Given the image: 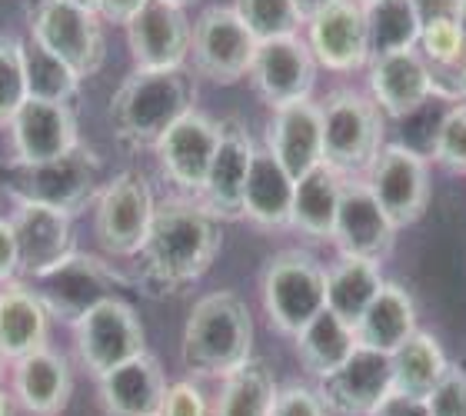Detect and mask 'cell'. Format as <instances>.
Here are the masks:
<instances>
[{
    "instance_id": "obj_44",
    "label": "cell",
    "mask_w": 466,
    "mask_h": 416,
    "mask_svg": "<svg viewBox=\"0 0 466 416\" xmlns=\"http://www.w3.org/2000/svg\"><path fill=\"white\" fill-rule=\"evenodd\" d=\"M20 280V250L10 217H0V287Z\"/></svg>"
},
{
    "instance_id": "obj_5",
    "label": "cell",
    "mask_w": 466,
    "mask_h": 416,
    "mask_svg": "<svg viewBox=\"0 0 466 416\" xmlns=\"http://www.w3.org/2000/svg\"><path fill=\"white\" fill-rule=\"evenodd\" d=\"M323 164L343 177L370 170L383 144V110L357 90H333L320 107Z\"/></svg>"
},
{
    "instance_id": "obj_25",
    "label": "cell",
    "mask_w": 466,
    "mask_h": 416,
    "mask_svg": "<svg viewBox=\"0 0 466 416\" xmlns=\"http://www.w3.org/2000/svg\"><path fill=\"white\" fill-rule=\"evenodd\" d=\"M14 390L27 416H60L74 390V373L64 353L37 350L14 363Z\"/></svg>"
},
{
    "instance_id": "obj_45",
    "label": "cell",
    "mask_w": 466,
    "mask_h": 416,
    "mask_svg": "<svg viewBox=\"0 0 466 416\" xmlns=\"http://www.w3.org/2000/svg\"><path fill=\"white\" fill-rule=\"evenodd\" d=\"M460 4L463 0H410V7L420 20V30L437 27V24H457Z\"/></svg>"
},
{
    "instance_id": "obj_13",
    "label": "cell",
    "mask_w": 466,
    "mask_h": 416,
    "mask_svg": "<svg viewBox=\"0 0 466 416\" xmlns=\"http://www.w3.org/2000/svg\"><path fill=\"white\" fill-rule=\"evenodd\" d=\"M370 194L387 210V217L400 227L417 223L430 200V170L427 160L403 144L380 147L377 160L367 170Z\"/></svg>"
},
{
    "instance_id": "obj_15",
    "label": "cell",
    "mask_w": 466,
    "mask_h": 416,
    "mask_svg": "<svg viewBox=\"0 0 466 416\" xmlns=\"http://www.w3.org/2000/svg\"><path fill=\"white\" fill-rule=\"evenodd\" d=\"M323 403L330 413L340 416H373L380 403L393 393V367H390V353L380 350L357 347L347 357V363L320 377Z\"/></svg>"
},
{
    "instance_id": "obj_42",
    "label": "cell",
    "mask_w": 466,
    "mask_h": 416,
    "mask_svg": "<svg viewBox=\"0 0 466 416\" xmlns=\"http://www.w3.org/2000/svg\"><path fill=\"white\" fill-rule=\"evenodd\" d=\"M270 416H330V407L323 403V397L317 390L283 387V390H277Z\"/></svg>"
},
{
    "instance_id": "obj_9",
    "label": "cell",
    "mask_w": 466,
    "mask_h": 416,
    "mask_svg": "<svg viewBox=\"0 0 466 416\" xmlns=\"http://www.w3.org/2000/svg\"><path fill=\"white\" fill-rule=\"evenodd\" d=\"M154 213L157 200L147 177L137 170L116 174L100 190L97 210H94V230H97L100 250L110 257H137L147 233H150Z\"/></svg>"
},
{
    "instance_id": "obj_19",
    "label": "cell",
    "mask_w": 466,
    "mask_h": 416,
    "mask_svg": "<svg viewBox=\"0 0 466 416\" xmlns=\"http://www.w3.org/2000/svg\"><path fill=\"white\" fill-rule=\"evenodd\" d=\"M74 217L50 207L17 204L10 213L20 250V280H34L40 273L54 270L60 260H67L74 247Z\"/></svg>"
},
{
    "instance_id": "obj_49",
    "label": "cell",
    "mask_w": 466,
    "mask_h": 416,
    "mask_svg": "<svg viewBox=\"0 0 466 416\" xmlns=\"http://www.w3.org/2000/svg\"><path fill=\"white\" fill-rule=\"evenodd\" d=\"M0 416H14V407H10V400L4 390H0Z\"/></svg>"
},
{
    "instance_id": "obj_8",
    "label": "cell",
    "mask_w": 466,
    "mask_h": 416,
    "mask_svg": "<svg viewBox=\"0 0 466 416\" xmlns=\"http://www.w3.org/2000/svg\"><path fill=\"white\" fill-rule=\"evenodd\" d=\"M27 30L80 80L94 77L104 67L107 44L94 10H84L67 0H27Z\"/></svg>"
},
{
    "instance_id": "obj_3",
    "label": "cell",
    "mask_w": 466,
    "mask_h": 416,
    "mask_svg": "<svg viewBox=\"0 0 466 416\" xmlns=\"http://www.w3.org/2000/svg\"><path fill=\"white\" fill-rule=\"evenodd\" d=\"M0 190L14 204L50 207L67 217H77L90 204H97L104 190V160L87 144L50 160H10L0 167Z\"/></svg>"
},
{
    "instance_id": "obj_29",
    "label": "cell",
    "mask_w": 466,
    "mask_h": 416,
    "mask_svg": "<svg viewBox=\"0 0 466 416\" xmlns=\"http://www.w3.org/2000/svg\"><path fill=\"white\" fill-rule=\"evenodd\" d=\"M50 313L30 287L0 290V353L7 360H24L47 347Z\"/></svg>"
},
{
    "instance_id": "obj_41",
    "label": "cell",
    "mask_w": 466,
    "mask_h": 416,
    "mask_svg": "<svg viewBox=\"0 0 466 416\" xmlns=\"http://www.w3.org/2000/svg\"><path fill=\"white\" fill-rule=\"evenodd\" d=\"M440 120H443V114L433 107V97H430L427 104H420L413 114H407L400 120V134H403L400 144L420 157L433 154V144H437V134H440Z\"/></svg>"
},
{
    "instance_id": "obj_1",
    "label": "cell",
    "mask_w": 466,
    "mask_h": 416,
    "mask_svg": "<svg viewBox=\"0 0 466 416\" xmlns=\"http://www.w3.org/2000/svg\"><path fill=\"white\" fill-rule=\"evenodd\" d=\"M220 250V220L200 200L167 197L137 253V277L150 297H174L200 280Z\"/></svg>"
},
{
    "instance_id": "obj_31",
    "label": "cell",
    "mask_w": 466,
    "mask_h": 416,
    "mask_svg": "<svg viewBox=\"0 0 466 416\" xmlns=\"http://www.w3.org/2000/svg\"><path fill=\"white\" fill-rule=\"evenodd\" d=\"M390 367H393V393L403 397H427L430 390L437 387V380L447 373V357L437 340L417 330L407 343H400L390 353Z\"/></svg>"
},
{
    "instance_id": "obj_27",
    "label": "cell",
    "mask_w": 466,
    "mask_h": 416,
    "mask_svg": "<svg viewBox=\"0 0 466 416\" xmlns=\"http://www.w3.org/2000/svg\"><path fill=\"white\" fill-rule=\"evenodd\" d=\"M343 180L333 167L320 164L310 174H303L293 184V207H290V227L300 230L303 237L313 240H333V227H337V210H340Z\"/></svg>"
},
{
    "instance_id": "obj_38",
    "label": "cell",
    "mask_w": 466,
    "mask_h": 416,
    "mask_svg": "<svg viewBox=\"0 0 466 416\" xmlns=\"http://www.w3.org/2000/svg\"><path fill=\"white\" fill-rule=\"evenodd\" d=\"M433 157L440 167H447L453 174H466V104H453L443 114Z\"/></svg>"
},
{
    "instance_id": "obj_17",
    "label": "cell",
    "mask_w": 466,
    "mask_h": 416,
    "mask_svg": "<svg viewBox=\"0 0 466 416\" xmlns=\"http://www.w3.org/2000/svg\"><path fill=\"white\" fill-rule=\"evenodd\" d=\"M397 240V223L390 220L387 210L370 194L367 180L347 177L343 180L340 210H337V227H333V243L340 257H360V260L380 263L393 250Z\"/></svg>"
},
{
    "instance_id": "obj_35",
    "label": "cell",
    "mask_w": 466,
    "mask_h": 416,
    "mask_svg": "<svg viewBox=\"0 0 466 416\" xmlns=\"http://www.w3.org/2000/svg\"><path fill=\"white\" fill-rule=\"evenodd\" d=\"M24 47V80H27V97L34 100H54V104H70V97L80 90V77L74 70L50 54L44 44L34 37L20 40Z\"/></svg>"
},
{
    "instance_id": "obj_53",
    "label": "cell",
    "mask_w": 466,
    "mask_h": 416,
    "mask_svg": "<svg viewBox=\"0 0 466 416\" xmlns=\"http://www.w3.org/2000/svg\"><path fill=\"white\" fill-rule=\"evenodd\" d=\"M4 363H7V357H4V353H0V380H4Z\"/></svg>"
},
{
    "instance_id": "obj_16",
    "label": "cell",
    "mask_w": 466,
    "mask_h": 416,
    "mask_svg": "<svg viewBox=\"0 0 466 416\" xmlns=\"http://www.w3.org/2000/svg\"><path fill=\"white\" fill-rule=\"evenodd\" d=\"M220 134H224V124L200 114V110L180 117L154 147L167 180L180 187L184 194H200L207 174H210V164H214L217 147H220Z\"/></svg>"
},
{
    "instance_id": "obj_46",
    "label": "cell",
    "mask_w": 466,
    "mask_h": 416,
    "mask_svg": "<svg viewBox=\"0 0 466 416\" xmlns=\"http://www.w3.org/2000/svg\"><path fill=\"white\" fill-rule=\"evenodd\" d=\"M373 416H430V410H427V400L403 397V393H390Z\"/></svg>"
},
{
    "instance_id": "obj_6",
    "label": "cell",
    "mask_w": 466,
    "mask_h": 416,
    "mask_svg": "<svg viewBox=\"0 0 466 416\" xmlns=\"http://www.w3.org/2000/svg\"><path fill=\"white\" fill-rule=\"evenodd\" d=\"M24 283L37 293V300L44 303V310L50 313V320H60V323L74 327L97 303L120 297V290L127 287V277L116 273L107 260L94 257V253L74 250L54 270L40 273V277Z\"/></svg>"
},
{
    "instance_id": "obj_23",
    "label": "cell",
    "mask_w": 466,
    "mask_h": 416,
    "mask_svg": "<svg viewBox=\"0 0 466 416\" xmlns=\"http://www.w3.org/2000/svg\"><path fill=\"white\" fill-rule=\"evenodd\" d=\"M100 403L107 416H160L167 397V377L150 353L127 360L97 377Z\"/></svg>"
},
{
    "instance_id": "obj_48",
    "label": "cell",
    "mask_w": 466,
    "mask_h": 416,
    "mask_svg": "<svg viewBox=\"0 0 466 416\" xmlns=\"http://www.w3.org/2000/svg\"><path fill=\"white\" fill-rule=\"evenodd\" d=\"M297 4V10H300V17H303V24L313 17V14H320L327 4H333V0H293Z\"/></svg>"
},
{
    "instance_id": "obj_33",
    "label": "cell",
    "mask_w": 466,
    "mask_h": 416,
    "mask_svg": "<svg viewBox=\"0 0 466 416\" xmlns=\"http://www.w3.org/2000/svg\"><path fill=\"white\" fill-rule=\"evenodd\" d=\"M277 400V380L263 360H247L224 380L214 416H270Z\"/></svg>"
},
{
    "instance_id": "obj_50",
    "label": "cell",
    "mask_w": 466,
    "mask_h": 416,
    "mask_svg": "<svg viewBox=\"0 0 466 416\" xmlns=\"http://www.w3.org/2000/svg\"><path fill=\"white\" fill-rule=\"evenodd\" d=\"M457 27H460V34H463V40H466V0L460 4V14H457Z\"/></svg>"
},
{
    "instance_id": "obj_32",
    "label": "cell",
    "mask_w": 466,
    "mask_h": 416,
    "mask_svg": "<svg viewBox=\"0 0 466 416\" xmlns=\"http://www.w3.org/2000/svg\"><path fill=\"white\" fill-rule=\"evenodd\" d=\"M357 333L350 323H343L337 313L320 310L307 327L297 333V353H300L303 367L313 377H327L333 370L347 363V357L357 350Z\"/></svg>"
},
{
    "instance_id": "obj_2",
    "label": "cell",
    "mask_w": 466,
    "mask_h": 416,
    "mask_svg": "<svg viewBox=\"0 0 466 416\" xmlns=\"http://www.w3.org/2000/svg\"><path fill=\"white\" fill-rule=\"evenodd\" d=\"M197 77L187 67L134 70L110 100V124L120 144L157 147L170 127L197 110Z\"/></svg>"
},
{
    "instance_id": "obj_10",
    "label": "cell",
    "mask_w": 466,
    "mask_h": 416,
    "mask_svg": "<svg viewBox=\"0 0 466 416\" xmlns=\"http://www.w3.org/2000/svg\"><path fill=\"white\" fill-rule=\"evenodd\" d=\"M74 347H77L80 363L94 377H104L107 370L147 353L144 323L130 303L114 297V300L97 303L87 317L74 323Z\"/></svg>"
},
{
    "instance_id": "obj_14",
    "label": "cell",
    "mask_w": 466,
    "mask_h": 416,
    "mask_svg": "<svg viewBox=\"0 0 466 416\" xmlns=\"http://www.w3.org/2000/svg\"><path fill=\"white\" fill-rule=\"evenodd\" d=\"M190 20L170 0H147L127 24V47L137 70H174L190 57Z\"/></svg>"
},
{
    "instance_id": "obj_26",
    "label": "cell",
    "mask_w": 466,
    "mask_h": 416,
    "mask_svg": "<svg viewBox=\"0 0 466 416\" xmlns=\"http://www.w3.org/2000/svg\"><path fill=\"white\" fill-rule=\"evenodd\" d=\"M293 180L277 157L267 147L253 150L250 177H247V190H243V217L253 220L263 230H280L290 227V207H293Z\"/></svg>"
},
{
    "instance_id": "obj_34",
    "label": "cell",
    "mask_w": 466,
    "mask_h": 416,
    "mask_svg": "<svg viewBox=\"0 0 466 416\" xmlns=\"http://www.w3.org/2000/svg\"><path fill=\"white\" fill-rule=\"evenodd\" d=\"M363 10H367L370 57L413 50L420 44V20L410 0H377Z\"/></svg>"
},
{
    "instance_id": "obj_51",
    "label": "cell",
    "mask_w": 466,
    "mask_h": 416,
    "mask_svg": "<svg viewBox=\"0 0 466 416\" xmlns=\"http://www.w3.org/2000/svg\"><path fill=\"white\" fill-rule=\"evenodd\" d=\"M67 4H77V7L94 10V14H97V0H67Z\"/></svg>"
},
{
    "instance_id": "obj_28",
    "label": "cell",
    "mask_w": 466,
    "mask_h": 416,
    "mask_svg": "<svg viewBox=\"0 0 466 416\" xmlns=\"http://www.w3.org/2000/svg\"><path fill=\"white\" fill-rule=\"evenodd\" d=\"M357 343L380 353H393L400 343H407L417 333V307L403 287L397 283H383L380 293L373 297L363 317L357 320Z\"/></svg>"
},
{
    "instance_id": "obj_36",
    "label": "cell",
    "mask_w": 466,
    "mask_h": 416,
    "mask_svg": "<svg viewBox=\"0 0 466 416\" xmlns=\"http://www.w3.org/2000/svg\"><path fill=\"white\" fill-rule=\"evenodd\" d=\"M237 17L247 24L257 44L300 34L303 17L293 0H233Z\"/></svg>"
},
{
    "instance_id": "obj_47",
    "label": "cell",
    "mask_w": 466,
    "mask_h": 416,
    "mask_svg": "<svg viewBox=\"0 0 466 416\" xmlns=\"http://www.w3.org/2000/svg\"><path fill=\"white\" fill-rule=\"evenodd\" d=\"M144 4L147 0H97V17L110 20V24H124L127 27Z\"/></svg>"
},
{
    "instance_id": "obj_30",
    "label": "cell",
    "mask_w": 466,
    "mask_h": 416,
    "mask_svg": "<svg viewBox=\"0 0 466 416\" xmlns=\"http://www.w3.org/2000/svg\"><path fill=\"white\" fill-rule=\"evenodd\" d=\"M380 287H383L380 263L360 260V257H340L327 270V310L337 313L350 327H357V320L373 303Z\"/></svg>"
},
{
    "instance_id": "obj_52",
    "label": "cell",
    "mask_w": 466,
    "mask_h": 416,
    "mask_svg": "<svg viewBox=\"0 0 466 416\" xmlns=\"http://www.w3.org/2000/svg\"><path fill=\"white\" fill-rule=\"evenodd\" d=\"M170 4H177V7H190V4H197V0H170Z\"/></svg>"
},
{
    "instance_id": "obj_7",
    "label": "cell",
    "mask_w": 466,
    "mask_h": 416,
    "mask_svg": "<svg viewBox=\"0 0 466 416\" xmlns=\"http://www.w3.org/2000/svg\"><path fill=\"white\" fill-rule=\"evenodd\" d=\"M263 307L280 333L297 337L320 310H327V270L303 250H283L263 267Z\"/></svg>"
},
{
    "instance_id": "obj_37",
    "label": "cell",
    "mask_w": 466,
    "mask_h": 416,
    "mask_svg": "<svg viewBox=\"0 0 466 416\" xmlns=\"http://www.w3.org/2000/svg\"><path fill=\"white\" fill-rule=\"evenodd\" d=\"M27 100L24 80V47L17 37H0V127L10 124L17 107Z\"/></svg>"
},
{
    "instance_id": "obj_43",
    "label": "cell",
    "mask_w": 466,
    "mask_h": 416,
    "mask_svg": "<svg viewBox=\"0 0 466 416\" xmlns=\"http://www.w3.org/2000/svg\"><path fill=\"white\" fill-rule=\"evenodd\" d=\"M160 416H210V410H207L204 393L184 380V383H174V387L167 390Z\"/></svg>"
},
{
    "instance_id": "obj_11",
    "label": "cell",
    "mask_w": 466,
    "mask_h": 416,
    "mask_svg": "<svg viewBox=\"0 0 466 416\" xmlns=\"http://www.w3.org/2000/svg\"><path fill=\"white\" fill-rule=\"evenodd\" d=\"M257 37L237 17L233 7H207L190 34V57L200 77L214 84H233L250 74Z\"/></svg>"
},
{
    "instance_id": "obj_22",
    "label": "cell",
    "mask_w": 466,
    "mask_h": 416,
    "mask_svg": "<svg viewBox=\"0 0 466 416\" xmlns=\"http://www.w3.org/2000/svg\"><path fill=\"white\" fill-rule=\"evenodd\" d=\"M267 150L277 157V164L300 180L313 167L323 164V117L313 100L280 107L270 120Z\"/></svg>"
},
{
    "instance_id": "obj_40",
    "label": "cell",
    "mask_w": 466,
    "mask_h": 416,
    "mask_svg": "<svg viewBox=\"0 0 466 416\" xmlns=\"http://www.w3.org/2000/svg\"><path fill=\"white\" fill-rule=\"evenodd\" d=\"M430 416H466V360L450 363L427 397Z\"/></svg>"
},
{
    "instance_id": "obj_39",
    "label": "cell",
    "mask_w": 466,
    "mask_h": 416,
    "mask_svg": "<svg viewBox=\"0 0 466 416\" xmlns=\"http://www.w3.org/2000/svg\"><path fill=\"white\" fill-rule=\"evenodd\" d=\"M423 64H427L430 94L433 97L450 100V104H466V44L460 50H453L450 57L423 60Z\"/></svg>"
},
{
    "instance_id": "obj_24",
    "label": "cell",
    "mask_w": 466,
    "mask_h": 416,
    "mask_svg": "<svg viewBox=\"0 0 466 416\" xmlns=\"http://www.w3.org/2000/svg\"><path fill=\"white\" fill-rule=\"evenodd\" d=\"M370 90H373V104L393 120H403L420 104H427L433 97L427 64H423L417 47L370 57Z\"/></svg>"
},
{
    "instance_id": "obj_18",
    "label": "cell",
    "mask_w": 466,
    "mask_h": 416,
    "mask_svg": "<svg viewBox=\"0 0 466 416\" xmlns=\"http://www.w3.org/2000/svg\"><path fill=\"white\" fill-rule=\"evenodd\" d=\"M307 44L317 64L337 74L370 64L367 10L357 0H333L307 20Z\"/></svg>"
},
{
    "instance_id": "obj_12",
    "label": "cell",
    "mask_w": 466,
    "mask_h": 416,
    "mask_svg": "<svg viewBox=\"0 0 466 416\" xmlns=\"http://www.w3.org/2000/svg\"><path fill=\"white\" fill-rule=\"evenodd\" d=\"M317 57H313L310 44L300 34L277 40H263L257 44L250 64V84L260 94L263 104H270L273 110L300 100H310L313 84H317Z\"/></svg>"
},
{
    "instance_id": "obj_54",
    "label": "cell",
    "mask_w": 466,
    "mask_h": 416,
    "mask_svg": "<svg viewBox=\"0 0 466 416\" xmlns=\"http://www.w3.org/2000/svg\"><path fill=\"white\" fill-rule=\"evenodd\" d=\"M357 4H363V7H370V4H377V0H357Z\"/></svg>"
},
{
    "instance_id": "obj_21",
    "label": "cell",
    "mask_w": 466,
    "mask_h": 416,
    "mask_svg": "<svg viewBox=\"0 0 466 416\" xmlns=\"http://www.w3.org/2000/svg\"><path fill=\"white\" fill-rule=\"evenodd\" d=\"M10 144L17 150L14 160H50L74 150L80 144L77 120L70 104H54V100L27 97L10 117Z\"/></svg>"
},
{
    "instance_id": "obj_20",
    "label": "cell",
    "mask_w": 466,
    "mask_h": 416,
    "mask_svg": "<svg viewBox=\"0 0 466 416\" xmlns=\"http://www.w3.org/2000/svg\"><path fill=\"white\" fill-rule=\"evenodd\" d=\"M253 150L257 147H253L247 127L240 120H227L204 190L197 194L217 220H240L243 217V190H247V177H250Z\"/></svg>"
},
{
    "instance_id": "obj_4",
    "label": "cell",
    "mask_w": 466,
    "mask_h": 416,
    "mask_svg": "<svg viewBox=\"0 0 466 416\" xmlns=\"http://www.w3.org/2000/svg\"><path fill=\"white\" fill-rule=\"evenodd\" d=\"M184 363L204 377H230L253 353V317L233 290H214L194 303L180 340Z\"/></svg>"
}]
</instances>
